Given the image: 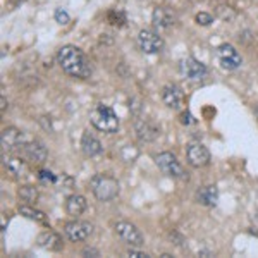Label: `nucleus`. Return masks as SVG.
Segmentation results:
<instances>
[{"instance_id":"nucleus-1","label":"nucleus","mask_w":258,"mask_h":258,"mask_svg":"<svg viewBox=\"0 0 258 258\" xmlns=\"http://www.w3.org/2000/svg\"><path fill=\"white\" fill-rule=\"evenodd\" d=\"M57 62H59L62 71L73 78L86 80L91 76V64L88 57L83 53V50L74 47V45H64L57 53Z\"/></svg>"},{"instance_id":"nucleus-2","label":"nucleus","mask_w":258,"mask_h":258,"mask_svg":"<svg viewBox=\"0 0 258 258\" xmlns=\"http://www.w3.org/2000/svg\"><path fill=\"white\" fill-rule=\"evenodd\" d=\"M91 191L100 202H110L119 195V182L110 174H97L90 181Z\"/></svg>"},{"instance_id":"nucleus-3","label":"nucleus","mask_w":258,"mask_h":258,"mask_svg":"<svg viewBox=\"0 0 258 258\" xmlns=\"http://www.w3.org/2000/svg\"><path fill=\"white\" fill-rule=\"evenodd\" d=\"M90 120L98 131L103 133H115L119 129V119L115 112L103 103H97L93 107V110L90 112Z\"/></svg>"},{"instance_id":"nucleus-4","label":"nucleus","mask_w":258,"mask_h":258,"mask_svg":"<svg viewBox=\"0 0 258 258\" xmlns=\"http://www.w3.org/2000/svg\"><path fill=\"white\" fill-rule=\"evenodd\" d=\"M157 165L164 174L174 177V179H188V172L182 169V165L179 164L176 155H172L170 152H164L157 155Z\"/></svg>"},{"instance_id":"nucleus-5","label":"nucleus","mask_w":258,"mask_h":258,"mask_svg":"<svg viewBox=\"0 0 258 258\" xmlns=\"http://www.w3.org/2000/svg\"><path fill=\"white\" fill-rule=\"evenodd\" d=\"M115 232L120 239L126 244L133 248H140L143 246V234L140 232V229L131 222H126V220H120V222L115 224Z\"/></svg>"},{"instance_id":"nucleus-6","label":"nucleus","mask_w":258,"mask_h":258,"mask_svg":"<svg viewBox=\"0 0 258 258\" xmlns=\"http://www.w3.org/2000/svg\"><path fill=\"white\" fill-rule=\"evenodd\" d=\"M138 47L141 52L145 53H159L162 47H164V40L159 33L152 31V30H141L138 35Z\"/></svg>"},{"instance_id":"nucleus-7","label":"nucleus","mask_w":258,"mask_h":258,"mask_svg":"<svg viewBox=\"0 0 258 258\" xmlns=\"http://www.w3.org/2000/svg\"><path fill=\"white\" fill-rule=\"evenodd\" d=\"M217 57H219V62H220V66H222V69H227V71H236L243 64V59H241L238 50L227 43L220 45L217 48Z\"/></svg>"},{"instance_id":"nucleus-8","label":"nucleus","mask_w":258,"mask_h":258,"mask_svg":"<svg viewBox=\"0 0 258 258\" xmlns=\"http://www.w3.org/2000/svg\"><path fill=\"white\" fill-rule=\"evenodd\" d=\"M186 159L193 167H205L210 162V152L202 143H189L186 148Z\"/></svg>"},{"instance_id":"nucleus-9","label":"nucleus","mask_w":258,"mask_h":258,"mask_svg":"<svg viewBox=\"0 0 258 258\" xmlns=\"http://www.w3.org/2000/svg\"><path fill=\"white\" fill-rule=\"evenodd\" d=\"M66 236L78 243V241H85L88 236L93 232V226L90 222H83V220H73V222H68L64 227Z\"/></svg>"},{"instance_id":"nucleus-10","label":"nucleus","mask_w":258,"mask_h":258,"mask_svg":"<svg viewBox=\"0 0 258 258\" xmlns=\"http://www.w3.org/2000/svg\"><path fill=\"white\" fill-rule=\"evenodd\" d=\"M179 71L188 80H202V78L207 76L205 64H202V62L193 59V57H188V59H182L179 62Z\"/></svg>"},{"instance_id":"nucleus-11","label":"nucleus","mask_w":258,"mask_h":258,"mask_svg":"<svg viewBox=\"0 0 258 258\" xmlns=\"http://www.w3.org/2000/svg\"><path fill=\"white\" fill-rule=\"evenodd\" d=\"M182 100H184V93L174 83H169L162 88V102L169 107V109H181Z\"/></svg>"},{"instance_id":"nucleus-12","label":"nucleus","mask_w":258,"mask_h":258,"mask_svg":"<svg viewBox=\"0 0 258 258\" xmlns=\"http://www.w3.org/2000/svg\"><path fill=\"white\" fill-rule=\"evenodd\" d=\"M135 131H136V136H138L141 141H153V140L159 138V135H160V127L148 119L136 120Z\"/></svg>"},{"instance_id":"nucleus-13","label":"nucleus","mask_w":258,"mask_h":258,"mask_svg":"<svg viewBox=\"0 0 258 258\" xmlns=\"http://www.w3.org/2000/svg\"><path fill=\"white\" fill-rule=\"evenodd\" d=\"M23 155L24 159L35 162V164H43L47 160V148L40 141H31V143L23 145Z\"/></svg>"},{"instance_id":"nucleus-14","label":"nucleus","mask_w":258,"mask_h":258,"mask_svg":"<svg viewBox=\"0 0 258 258\" xmlns=\"http://www.w3.org/2000/svg\"><path fill=\"white\" fill-rule=\"evenodd\" d=\"M153 24H155L159 30H169L170 26H174V23H176V14H174L172 9H169V7H157L155 11H153Z\"/></svg>"},{"instance_id":"nucleus-15","label":"nucleus","mask_w":258,"mask_h":258,"mask_svg":"<svg viewBox=\"0 0 258 258\" xmlns=\"http://www.w3.org/2000/svg\"><path fill=\"white\" fill-rule=\"evenodd\" d=\"M36 243H38L40 248L43 249H48V251H60L62 249V238L57 232H52V231H45L41 232L38 236V239H36Z\"/></svg>"},{"instance_id":"nucleus-16","label":"nucleus","mask_w":258,"mask_h":258,"mask_svg":"<svg viewBox=\"0 0 258 258\" xmlns=\"http://www.w3.org/2000/svg\"><path fill=\"white\" fill-rule=\"evenodd\" d=\"M197 198H198V203H202L203 207H215L217 205V200H219L217 186L209 184V186L200 188V191L197 193Z\"/></svg>"},{"instance_id":"nucleus-17","label":"nucleus","mask_w":258,"mask_h":258,"mask_svg":"<svg viewBox=\"0 0 258 258\" xmlns=\"http://www.w3.org/2000/svg\"><path fill=\"white\" fill-rule=\"evenodd\" d=\"M81 148L88 157H97V155H100V153L103 152L102 143H100V141L95 138L93 135H90V131H85V135H83Z\"/></svg>"},{"instance_id":"nucleus-18","label":"nucleus","mask_w":258,"mask_h":258,"mask_svg":"<svg viewBox=\"0 0 258 258\" xmlns=\"http://www.w3.org/2000/svg\"><path fill=\"white\" fill-rule=\"evenodd\" d=\"M4 165L7 167V170L12 174V176L16 177H21L24 172H26V162L23 159H19V157H14V155H6L4 153Z\"/></svg>"},{"instance_id":"nucleus-19","label":"nucleus","mask_w":258,"mask_h":258,"mask_svg":"<svg viewBox=\"0 0 258 258\" xmlns=\"http://www.w3.org/2000/svg\"><path fill=\"white\" fill-rule=\"evenodd\" d=\"M66 210L71 217H80L83 212L86 210V200L81 195H71L66 202Z\"/></svg>"},{"instance_id":"nucleus-20","label":"nucleus","mask_w":258,"mask_h":258,"mask_svg":"<svg viewBox=\"0 0 258 258\" xmlns=\"http://www.w3.org/2000/svg\"><path fill=\"white\" fill-rule=\"evenodd\" d=\"M0 140H2V148L9 152V150L16 148L23 141V136H21V131H18L16 127H7L2 131V138Z\"/></svg>"},{"instance_id":"nucleus-21","label":"nucleus","mask_w":258,"mask_h":258,"mask_svg":"<svg viewBox=\"0 0 258 258\" xmlns=\"http://www.w3.org/2000/svg\"><path fill=\"white\" fill-rule=\"evenodd\" d=\"M19 212H21V215H24L26 219H30V220H35V222H38V224H43V226H48V219H47V215L43 214L41 210H36V209H33V205H21L19 207Z\"/></svg>"},{"instance_id":"nucleus-22","label":"nucleus","mask_w":258,"mask_h":258,"mask_svg":"<svg viewBox=\"0 0 258 258\" xmlns=\"http://www.w3.org/2000/svg\"><path fill=\"white\" fill-rule=\"evenodd\" d=\"M19 198L23 200V202H26L28 205H33V203H36V200H38V189H36L35 186H23V188L19 189Z\"/></svg>"},{"instance_id":"nucleus-23","label":"nucleus","mask_w":258,"mask_h":258,"mask_svg":"<svg viewBox=\"0 0 258 258\" xmlns=\"http://www.w3.org/2000/svg\"><path fill=\"white\" fill-rule=\"evenodd\" d=\"M107 19H109V23L114 24V26H124V23H126V14H124L122 11H110L109 14H107Z\"/></svg>"},{"instance_id":"nucleus-24","label":"nucleus","mask_w":258,"mask_h":258,"mask_svg":"<svg viewBox=\"0 0 258 258\" xmlns=\"http://www.w3.org/2000/svg\"><path fill=\"white\" fill-rule=\"evenodd\" d=\"M197 23L202 24V26H209V24L214 23V18L207 12H200V14H197Z\"/></svg>"},{"instance_id":"nucleus-25","label":"nucleus","mask_w":258,"mask_h":258,"mask_svg":"<svg viewBox=\"0 0 258 258\" xmlns=\"http://www.w3.org/2000/svg\"><path fill=\"white\" fill-rule=\"evenodd\" d=\"M38 177H40L43 182H50V184H55V182H57V177L53 176V174L50 172V170H40Z\"/></svg>"},{"instance_id":"nucleus-26","label":"nucleus","mask_w":258,"mask_h":258,"mask_svg":"<svg viewBox=\"0 0 258 258\" xmlns=\"http://www.w3.org/2000/svg\"><path fill=\"white\" fill-rule=\"evenodd\" d=\"M55 21L59 24H68L69 23V14L64 9H57L55 11Z\"/></svg>"},{"instance_id":"nucleus-27","label":"nucleus","mask_w":258,"mask_h":258,"mask_svg":"<svg viewBox=\"0 0 258 258\" xmlns=\"http://www.w3.org/2000/svg\"><path fill=\"white\" fill-rule=\"evenodd\" d=\"M181 117H182V119H181V122H182V124H186V126H188V124H193V122H195L193 117H191L189 112H182Z\"/></svg>"},{"instance_id":"nucleus-28","label":"nucleus","mask_w":258,"mask_h":258,"mask_svg":"<svg viewBox=\"0 0 258 258\" xmlns=\"http://www.w3.org/2000/svg\"><path fill=\"white\" fill-rule=\"evenodd\" d=\"M127 256H135V258H147L148 255H147V253L136 251V249H129V251H127Z\"/></svg>"},{"instance_id":"nucleus-29","label":"nucleus","mask_w":258,"mask_h":258,"mask_svg":"<svg viewBox=\"0 0 258 258\" xmlns=\"http://www.w3.org/2000/svg\"><path fill=\"white\" fill-rule=\"evenodd\" d=\"M23 2H26V0H11V4L12 6H21Z\"/></svg>"},{"instance_id":"nucleus-30","label":"nucleus","mask_w":258,"mask_h":258,"mask_svg":"<svg viewBox=\"0 0 258 258\" xmlns=\"http://www.w3.org/2000/svg\"><path fill=\"white\" fill-rule=\"evenodd\" d=\"M4 110H6V98L2 97V112H4Z\"/></svg>"},{"instance_id":"nucleus-31","label":"nucleus","mask_w":258,"mask_h":258,"mask_svg":"<svg viewBox=\"0 0 258 258\" xmlns=\"http://www.w3.org/2000/svg\"><path fill=\"white\" fill-rule=\"evenodd\" d=\"M255 114H256V117H258V105H256V109H255Z\"/></svg>"}]
</instances>
